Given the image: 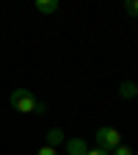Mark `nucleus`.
Wrapping results in <instances>:
<instances>
[{"label":"nucleus","instance_id":"1","mask_svg":"<svg viewBox=\"0 0 138 155\" xmlns=\"http://www.w3.org/2000/svg\"><path fill=\"white\" fill-rule=\"evenodd\" d=\"M8 105L17 114H44V108H47L30 89H14L8 94Z\"/></svg>","mask_w":138,"mask_h":155},{"label":"nucleus","instance_id":"2","mask_svg":"<svg viewBox=\"0 0 138 155\" xmlns=\"http://www.w3.org/2000/svg\"><path fill=\"white\" fill-rule=\"evenodd\" d=\"M119 144H122V133L116 130V127L102 125L100 130H97V150H102V152H113Z\"/></svg>","mask_w":138,"mask_h":155},{"label":"nucleus","instance_id":"3","mask_svg":"<svg viewBox=\"0 0 138 155\" xmlns=\"http://www.w3.org/2000/svg\"><path fill=\"white\" fill-rule=\"evenodd\" d=\"M64 147H66V155H86L88 152V147H86L83 139H66Z\"/></svg>","mask_w":138,"mask_h":155},{"label":"nucleus","instance_id":"4","mask_svg":"<svg viewBox=\"0 0 138 155\" xmlns=\"http://www.w3.org/2000/svg\"><path fill=\"white\" fill-rule=\"evenodd\" d=\"M64 141H66V136H64V130H61V127H50V130H47V141H44L47 147L58 150V147H61Z\"/></svg>","mask_w":138,"mask_h":155},{"label":"nucleus","instance_id":"5","mask_svg":"<svg viewBox=\"0 0 138 155\" xmlns=\"http://www.w3.org/2000/svg\"><path fill=\"white\" fill-rule=\"evenodd\" d=\"M33 8H36L39 14H55L58 8H61V3H58V0H36Z\"/></svg>","mask_w":138,"mask_h":155},{"label":"nucleus","instance_id":"6","mask_svg":"<svg viewBox=\"0 0 138 155\" xmlns=\"http://www.w3.org/2000/svg\"><path fill=\"white\" fill-rule=\"evenodd\" d=\"M135 91H138V86L133 81H122L119 83V97L122 100H135Z\"/></svg>","mask_w":138,"mask_h":155},{"label":"nucleus","instance_id":"7","mask_svg":"<svg viewBox=\"0 0 138 155\" xmlns=\"http://www.w3.org/2000/svg\"><path fill=\"white\" fill-rule=\"evenodd\" d=\"M124 11L133 14V17H138V0H130V3H124Z\"/></svg>","mask_w":138,"mask_h":155},{"label":"nucleus","instance_id":"8","mask_svg":"<svg viewBox=\"0 0 138 155\" xmlns=\"http://www.w3.org/2000/svg\"><path fill=\"white\" fill-rule=\"evenodd\" d=\"M111 155H133V150H130L127 144H119V147H116V150H113Z\"/></svg>","mask_w":138,"mask_h":155},{"label":"nucleus","instance_id":"9","mask_svg":"<svg viewBox=\"0 0 138 155\" xmlns=\"http://www.w3.org/2000/svg\"><path fill=\"white\" fill-rule=\"evenodd\" d=\"M36 155H58V150H53V147H47V144H44V147H39V152H36Z\"/></svg>","mask_w":138,"mask_h":155},{"label":"nucleus","instance_id":"10","mask_svg":"<svg viewBox=\"0 0 138 155\" xmlns=\"http://www.w3.org/2000/svg\"><path fill=\"white\" fill-rule=\"evenodd\" d=\"M86 155H111V152H102V150H97V147H94V150H88Z\"/></svg>","mask_w":138,"mask_h":155},{"label":"nucleus","instance_id":"11","mask_svg":"<svg viewBox=\"0 0 138 155\" xmlns=\"http://www.w3.org/2000/svg\"><path fill=\"white\" fill-rule=\"evenodd\" d=\"M135 100H138V91H135Z\"/></svg>","mask_w":138,"mask_h":155}]
</instances>
